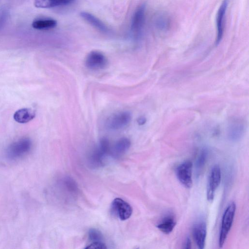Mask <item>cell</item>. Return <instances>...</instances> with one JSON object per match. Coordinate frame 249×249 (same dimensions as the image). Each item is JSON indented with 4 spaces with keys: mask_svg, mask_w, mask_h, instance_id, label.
<instances>
[{
    "mask_svg": "<svg viewBox=\"0 0 249 249\" xmlns=\"http://www.w3.org/2000/svg\"><path fill=\"white\" fill-rule=\"evenodd\" d=\"M74 0H35L34 5L37 8H50L67 5Z\"/></svg>",
    "mask_w": 249,
    "mask_h": 249,
    "instance_id": "ac0fdd59",
    "label": "cell"
},
{
    "mask_svg": "<svg viewBox=\"0 0 249 249\" xmlns=\"http://www.w3.org/2000/svg\"><path fill=\"white\" fill-rule=\"evenodd\" d=\"M194 239L198 248L203 249L205 245L207 234L206 224L204 221L196 223L192 230Z\"/></svg>",
    "mask_w": 249,
    "mask_h": 249,
    "instance_id": "8fae6325",
    "label": "cell"
},
{
    "mask_svg": "<svg viewBox=\"0 0 249 249\" xmlns=\"http://www.w3.org/2000/svg\"><path fill=\"white\" fill-rule=\"evenodd\" d=\"M36 116L35 111L31 108H22L17 110L14 115V119L20 124L27 123Z\"/></svg>",
    "mask_w": 249,
    "mask_h": 249,
    "instance_id": "9a60e30c",
    "label": "cell"
},
{
    "mask_svg": "<svg viewBox=\"0 0 249 249\" xmlns=\"http://www.w3.org/2000/svg\"><path fill=\"white\" fill-rule=\"evenodd\" d=\"M221 179L220 167L219 165H215L211 171L207 186V197L210 202L213 200L215 192L220 183Z\"/></svg>",
    "mask_w": 249,
    "mask_h": 249,
    "instance_id": "ba28073f",
    "label": "cell"
},
{
    "mask_svg": "<svg viewBox=\"0 0 249 249\" xmlns=\"http://www.w3.org/2000/svg\"><path fill=\"white\" fill-rule=\"evenodd\" d=\"M57 25V21L53 18H40L35 19L32 24V27L36 30H48L54 28Z\"/></svg>",
    "mask_w": 249,
    "mask_h": 249,
    "instance_id": "e0dca14e",
    "label": "cell"
},
{
    "mask_svg": "<svg viewBox=\"0 0 249 249\" xmlns=\"http://www.w3.org/2000/svg\"><path fill=\"white\" fill-rule=\"evenodd\" d=\"M176 225V221L172 215H167L156 226L157 228L165 234H169L172 231Z\"/></svg>",
    "mask_w": 249,
    "mask_h": 249,
    "instance_id": "d6986e66",
    "label": "cell"
},
{
    "mask_svg": "<svg viewBox=\"0 0 249 249\" xmlns=\"http://www.w3.org/2000/svg\"><path fill=\"white\" fill-rule=\"evenodd\" d=\"M193 163L190 160H186L177 168L176 174L179 182L186 188L192 186Z\"/></svg>",
    "mask_w": 249,
    "mask_h": 249,
    "instance_id": "8992f818",
    "label": "cell"
},
{
    "mask_svg": "<svg viewBox=\"0 0 249 249\" xmlns=\"http://www.w3.org/2000/svg\"><path fill=\"white\" fill-rule=\"evenodd\" d=\"M32 143L28 138H21L11 143L6 150V156L12 160L18 159L26 155L31 149Z\"/></svg>",
    "mask_w": 249,
    "mask_h": 249,
    "instance_id": "277c9868",
    "label": "cell"
},
{
    "mask_svg": "<svg viewBox=\"0 0 249 249\" xmlns=\"http://www.w3.org/2000/svg\"><path fill=\"white\" fill-rule=\"evenodd\" d=\"M131 120V115L129 111H120L111 115L107 119L106 126L109 129L117 130L127 126Z\"/></svg>",
    "mask_w": 249,
    "mask_h": 249,
    "instance_id": "5b68a950",
    "label": "cell"
},
{
    "mask_svg": "<svg viewBox=\"0 0 249 249\" xmlns=\"http://www.w3.org/2000/svg\"><path fill=\"white\" fill-rule=\"evenodd\" d=\"M109 150L110 145L108 140L106 138L101 139L89 155L88 163L89 166L94 168L103 166Z\"/></svg>",
    "mask_w": 249,
    "mask_h": 249,
    "instance_id": "6da1fadb",
    "label": "cell"
},
{
    "mask_svg": "<svg viewBox=\"0 0 249 249\" xmlns=\"http://www.w3.org/2000/svg\"><path fill=\"white\" fill-rule=\"evenodd\" d=\"M245 128V124L240 120L235 119L231 121L228 127L229 138L232 141H238L243 136Z\"/></svg>",
    "mask_w": 249,
    "mask_h": 249,
    "instance_id": "7c38bea8",
    "label": "cell"
},
{
    "mask_svg": "<svg viewBox=\"0 0 249 249\" xmlns=\"http://www.w3.org/2000/svg\"><path fill=\"white\" fill-rule=\"evenodd\" d=\"M146 122V118L143 116L139 117L137 119V123L140 125H142L144 124Z\"/></svg>",
    "mask_w": 249,
    "mask_h": 249,
    "instance_id": "603a6c76",
    "label": "cell"
},
{
    "mask_svg": "<svg viewBox=\"0 0 249 249\" xmlns=\"http://www.w3.org/2000/svg\"><path fill=\"white\" fill-rule=\"evenodd\" d=\"M208 152L207 149H202L198 155L196 162V168L197 174H199L204 167L208 158Z\"/></svg>",
    "mask_w": 249,
    "mask_h": 249,
    "instance_id": "ffe728a7",
    "label": "cell"
},
{
    "mask_svg": "<svg viewBox=\"0 0 249 249\" xmlns=\"http://www.w3.org/2000/svg\"><path fill=\"white\" fill-rule=\"evenodd\" d=\"M229 0H223L216 16V37L215 44L218 45L221 42L224 34L225 18Z\"/></svg>",
    "mask_w": 249,
    "mask_h": 249,
    "instance_id": "30bf717a",
    "label": "cell"
},
{
    "mask_svg": "<svg viewBox=\"0 0 249 249\" xmlns=\"http://www.w3.org/2000/svg\"><path fill=\"white\" fill-rule=\"evenodd\" d=\"M131 142L127 138L118 140L112 148V155L115 159H118L124 155L130 147Z\"/></svg>",
    "mask_w": 249,
    "mask_h": 249,
    "instance_id": "5bb4252c",
    "label": "cell"
},
{
    "mask_svg": "<svg viewBox=\"0 0 249 249\" xmlns=\"http://www.w3.org/2000/svg\"><path fill=\"white\" fill-rule=\"evenodd\" d=\"M80 16L100 32L104 33L108 32L107 27L100 19L92 14L87 12H82L80 13Z\"/></svg>",
    "mask_w": 249,
    "mask_h": 249,
    "instance_id": "2e32d148",
    "label": "cell"
},
{
    "mask_svg": "<svg viewBox=\"0 0 249 249\" xmlns=\"http://www.w3.org/2000/svg\"><path fill=\"white\" fill-rule=\"evenodd\" d=\"M154 24L158 32L160 33L166 32L171 26L170 17L165 12H159L155 16Z\"/></svg>",
    "mask_w": 249,
    "mask_h": 249,
    "instance_id": "4fadbf2b",
    "label": "cell"
},
{
    "mask_svg": "<svg viewBox=\"0 0 249 249\" xmlns=\"http://www.w3.org/2000/svg\"><path fill=\"white\" fill-rule=\"evenodd\" d=\"M107 60L106 56L97 51L90 52L85 60L87 67L94 70L103 69L107 66Z\"/></svg>",
    "mask_w": 249,
    "mask_h": 249,
    "instance_id": "9c48e42d",
    "label": "cell"
},
{
    "mask_svg": "<svg viewBox=\"0 0 249 249\" xmlns=\"http://www.w3.org/2000/svg\"><path fill=\"white\" fill-rule=\"evenodd\" d=\"M88 237L89 240L93 242H104V237L102 232L96 229H91L89 231Z\"/></svg>",
    "mask_w": 249,
    "mask_h": 249,
    "instance_id": "44dd1931",
    "label": "cell"
},
{
    "mask_svg": "<svg viewBox=\"0 0 249 249\" xmlns=\"http://www.w3.org/2000/svg\"><path fill=\"white\" fill-rule=\"evenodd\" d=\"M191 246V242L189 237L186 238L184 244L183 248L184 249H190Z\"/></svg>",
    "mask_w": 249,
    "mask_h": 249,
    "instance_id": "cb8c5ba5",
    "label": "cell"
},
{
    "mask_svg": "<svg viewBox=\"0 0 249 249\" xmlns=\"http://www.w3.org/2000/svg\"><path fill=\"white\" fill-rule=\"evenodd\" d=\"M235 210L236 204L234 202H232L228 206L223 213L219 237V246L220 248L223 247L231 227Z\"/></svg>",
    "mask_w": 249,
    "mask_h": 249,
    "instance_id": "3957f363",
    "label": "cell"
},
{
    "mask_svg": "<svg viewBox=\"0 0 249 249\" xmlns=\"http://www.w3.org/2000/svg\"><path fill=\"white\" fill-rule=\"evenodd\" d=\"M86 249H107V247L104 242H93L91 243L88 246H87Z\"/></svg>",
    "mask_w": 249,
    "mask_h": 249,
    "instance_id": "7402d4cb",
    "label": "cell"
},
{
    "mask_svg": "<svg viewBox=\"0 0 249 249\" xmlns=\"http://www.w3.org/2000/svg\"><path fill=\"white\" fill-rule=\"evenodd\" d=\"M111 211L121 220H125L131 216L133 210L127 202L121 198H116L111 203Z\"/></svg>",
    "mask_w": 249,
    "mask_h": 249,
    "instance_id": "52a82bcc",
    "label": "cell"
},
{
    "mask_svg": "<svg viewBox=\"0 0 249 249\" xmlns=\"http://www.w3.org/2000/svg\"><path fill=\"white\" fill-rule=\"evenodd\" d=\"M146 6L144 3L140 5L133 15L130 31L133 39L140 40L142 35L145 19Z\"/></svg>",
    "mask_w": 249,
    "mask_h": 249,
    "instance_id": "7a4b0ae2",
    "label": "cell"
}]
</instances>
